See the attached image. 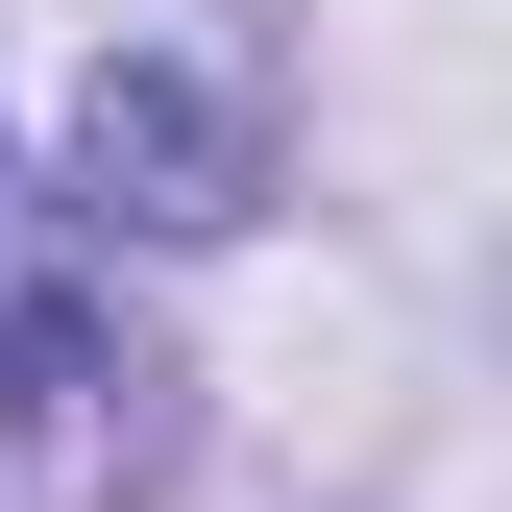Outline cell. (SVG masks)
Listing matches in <instances>:
<instances>
[{
  "label": "cell",
  "instance_id": "cell-1",
  "mask_svg": "<svg viewBox=\"0 0 512 512\" xmlns=\"http://www.w3.org/2000/svg\"><path fill=\"white\" fill-rule=\"evenodd\" d=\"M74 171H98V220H147V244H220L244 196H269V122H244L196 49H122V74L74 98Z\"/></svg>",
  "mask_w": 512,
  "mask_h": 512
},
{
  "label": "cell",
  "instance_id": "cell-2",
  "mask_svg": "<svg viewBox=\"0 0 512 512\" xmlns=\"http://www.w3.org/2000/svg\"><path fill=\"white\" fill-rule=\"evenodd\" d=\"M0 391H25V415H74V317H49V269H25V220H0Z\"/></svg>",
  "mask_w": 512,
  "mask_h": 512
}]
</instances>
